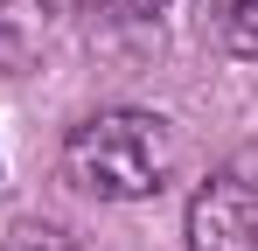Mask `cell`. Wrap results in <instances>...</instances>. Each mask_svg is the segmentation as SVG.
Returning a JSON list of instances; mask_svg holds the SVG:
<instances>
[{"instance_id":"cell-2","label":"cell","mask_w":258,"mask_h":251,"mask_svg":"<svg viewBox=\"0 0 258 251\" xmlns=\"http://www.w3.org/2000/svg\"><path fill=\"white\" fill-rule=\"evenodd\" d=\"M210 28H216V42H223L230 56L258 63V0H216Z\"/></svg>"},{"instance_id":"cell-1","label":"cell","mask_w":258,"mask_h":251,"mask_svg":"<svg viewBox=\"0 0 258 251\" xmlns=\"http://www.w3.org/2000/svg\"><path fill=\"white\" fill-rule=\"evenodd\" d=\"M63 174L84 196L140 203L174 174V126L161 112H91L63 140Z\"/></svg>"},{"instance_id":"cell-3","label":"cell","mask_w":258,"mask_h":251,"mask_svg":"<svg viewBox=\"0 0 258 251\" xmlns=\"http://www.w3.org/2000/svg\"><path fill=\"white\" fill-rule=\"evenodd\" d=\"M98 14H112V21H147V14H161L168 0H91Z\"/></svg>"}]
</instances>
